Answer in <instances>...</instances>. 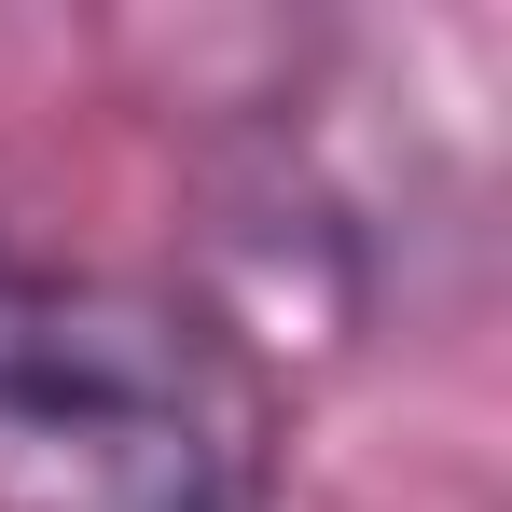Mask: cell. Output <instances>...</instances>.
<instances>
[{"instance_id":"obj_1","label":"cell","mask_w":512,"mask_h":512,"mask_svg":"<svg viewBox=\"0 0 512 512\" xmlns=\"http://www.w3.org/2000/svg\"><path fill=\"white\" fill-rule=\"evenodd\" d=\"M0 512H277V360L180 277L0 250Z\"/></svg>"}]
</instances>
